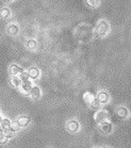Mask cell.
Here are the masks:
<instances>
[{
  "mask_svg": "<svg viewBox=\"0 0 131 148\" xmlns=\"http://www.w3.org/2000/svg\"><path fill=\"white\" fill-rule=\"evenodd\" d=\"M111 31V26L110 23L107 19H100L98 20V23L96 24L94 30V35L96 37H106L107 35H109Z\"/></svg>",
  "mask_w": 131,
  "mask_h": 148,
  "instance_id": "6da1fadb",
  "label": "cell"
},
{
  "mask_svg": "<svg viewBox=\"0 0 131 148\" xmlns=\"http://www.w3.org/2000/svg\"><path fill=\"white\" fill-rule=\"evenodd\" d=\"M108 118H109V112L106 109H99L94 115V119L98 125L108 121Z\"/></svg>",
  "mask_w": 131,
  "mask_h": 148,
  "instance_id": "7a4b0ae2",
  "label": "cell"
},
{
  "mask_svg": "<svg viewBox=\"0 0 131 148\" xmlns=\"http://www.w3.org/2000/svg\"><path fill=\"white\" fill-rule=\"evenodd\" d=\"M66 127H67V130L71 133H76L80 130V124L77 119H69L66 124Z\"/></svg>",
  "mask_w": 131,
  "mask_h": 148,
  "instance_id": "3957f363",
  "label": "cell"
},
{
  "mask_svg": "<svg viewBox=\"0 0 131 148\" xmlns=\"http://www.w3.org/2000/svg\"><path fill=\"white\" fill-rule=\"evenodd\" d=\"M96 98L99 100V102H100L101 104H107V103H109V101H110V94H109L107 91L101 90V91H99L97 93Z\"/></svg>",
  "mask_w": 131,
  "mask_h": 148,
  "instance_id": "277c9868",
  "label": "cell"
},
{
  "mask_svg": "<svg viewBox=\"0 0 131 148\" xmlns=\"http://www.w3.org/2000/svg\"><path fill=\"white\" fill-rule=\"evenodd\" d=\"M99 128H100L102 133H104V134H110L113 131V125H112L111 121H106L104 123L99 124Z\"/></svg>",
  "mask_w": 131,
  "mask_h": 148,
  "instance_id": "5b68a950",
  "label": "cell"
},
{
  "mask_svg": "<svg viewBox=\"0 0 131 148\" xmlns=\"http://www.w3.org/2000/svg\"><path fill=\"white\" fill-rule=\"evenodd\" d=\"M34 84L32 82V80H28V81H24V82H21V85H20L19 88V91L23 93L24 95H29L30 93V90L32 88Z\"/></svg>",
  "mask_w": 131,
  "mask_h": 148,
  "instance_id": "8992f818",
  "label": "cell"
},
{
  "mask_svg": "<svg viewBox=\"0 0 131 148\" xmlns=\"http://www.w3.org/2000/svg\"><path fill=\"white\" fill-rule=\"evenodd\" d=\"M19 31H20L19 26L17 24H15V23H12V24L8 25L7 33L9 34V35H11V36H16V35H18Z\"/></svg>",
  "mask_w": 131,
  "mask_h": 148,
  "instance_id": "52a82bcc",
  "label": "cell"
},
{
  "mask_svg": "<svg viewBox=\"0 0 131 148\" xmlns=\"http://www.w3.org/2000/svg\"><path fill=\"white\" fill-rule=\"evenodd\" d=\"M29 96H30L32 99H34V100H38V99L42 97V90H40V86H37V85H33L32 88L30 90Z\"/></svg>",
  "mask_w": 131,
  "mask_h": 148,
  "instance_id": "ba28073f",
  "label": "cell"
},
{
  "mask_svg": "<svg viewBox=\"0 0 131 148\" xmlns=\"http://www.w3.org/2000/svg\"><path fill=\"white\" fill-rule=\"evenodd\" d=\"M30 121H31L30 117L26 116V115H21V116H19L16 119V123L18 124V126H19L20 128H26V127H28L29 124H30Z\"/></svg>",
  "mask_w": 131,
  "mask_h": 148,
  "instance_id": "9c48e42d",
  "label": "cell"
},
{
  "mask_svg": "<svg viewBox=\"0 0 131 148\" xmlns=\"http://www.w3.org/2000/svg\"><path fill=\"white\" fill-rule=\"evenodd\" d=\"M28 74L30 76L31 80H37L40 76V71L36 66H31V67H29V69H28Z\"/></svg>",
  "mask_w": 131,
  "mask_h": 148,
  "instance_id": "30bf717a",
  "label": "cell"
},
{
  "mask_svg": "<svg viewBox=\"0 0 131 148\" xmlns=\"http://www.w3.org/2000/svg\"><path fill=\"white\" fill-rule=\"evenodd\" d=\"M129 114H130V112H129V110H128L126 107L121 106V107H118V108L116 109V115H117L119 118H121V119H126V118L129 116Z\"/></svg>",
  "mask_w": 131,
  "mask_h": 148,
  "instance_id": "8fae6325",
  "label": "cell"
},
{
  "mask_svg": "<svg viewBox=\"0 0 131 148\" xmlns=\"http://www.w3.org/2000/svg\"><path fill=\"white\" fill-rule=\"evenodd\" d=\"M25 45H26V48H27L28 50H31V51L36 50L37 47H38V43H37V40H34V38H28V40H26Z\"/></svg>",
  "mask_w": 131,
  "mask_h": 148,
  "instance_id": "7c38bea8",
  "label": "cell"
},
{
  "mask_svg": "<svg viewBox=\"0 0 131 148\" xmlns=\"http://www.w3.org/2000/svg\"><path fill=\"white\" fill-rule=\"evenodd\" d=\"M23 71H24V69L17 64H11L9 67V73L11 76H19Z\"/></svg>",
  "mask_w": 131,
  "mask_h": 148,
  "instance_id": "4fadbf2b",
  "label": "cell"
},
{
  "mask_svg": "<svg viewBox=\"0 0 131 148\" xmlns=\"http://www.w3.org/2000/svg\"><path fill=\"white\" fill-rule=\"evenodd\" d=\"M95 99H96V95H95L94 93H92V92L87 91L83 94V100L85 101L87 104H91Z\"/></svg>",
  "mask_w": 131,
  "mask_h": 148,
  "instance_id": "5bb4252c",
  "label": "cell"
},
{
  "mask_svg": "<svg viewBox=\"0 0 131 148\" xmlns=\"http://www.w3.org/2000/svg\"><path fill=\"white\" fill-rule=\"evenodd\" d=\"M11 15H12V12H11V9L9 7H2L0 9V17H1L2 19L10 18Z\"/></svg>",
  "mask_w": 131,
  "mask_h": 148,
  "instance_id": "9a60e30c",
  "label": "cell"
},
{
  "mask_svg": "<svg viewBox=\"0 0 131 148\" xmlns=\"http://www.w3.org/2000/svg\"><path fill=\"white\" fill-rule=\"evenodd\" d=\"M10 82H11V84H12V86H14V88H19L20 85H21V80L19 79L18 76H12Z\"/></svg>",
  "mask_w": 131,
  "mask_h": 148,
  "instance_id": "2e32d148",
  "label": "cell"
},
{
  "mask_svg": "<svg viewBox=\"0 0 131 148\" xmlns=\"http://www.w3.org/2000/svg\"><path fill=\"white\" fill-rule=\"evenodd\" d=\"M85 3L87 7L95 9V8H98L100 5V0H85Z\"/></svg>",
  "mask_w": 131,
  "mask_h": 148,
  "instance_id": "e0dca14e",
  "label": "cell"
},
{
  "mask_svg": "<svg viewBox=\"0 0 131 148\" xmlns=\"http://www.w3.org/2000/svg\"><path fill=\"white\" fill-rule=\"evenodd\" d=\"M11 123H12V121H10V119H9V118H2V121H1V125H0V126H1V127H2V129H8L9 128V127H10L11 126Z\"/></svg>",
  "mask_w": 131,
  "mask_h": 148,
  "instance_id": "ac0fdd59",
  "label": "cell"
},
{
  "mask_svg": "<svg viewBox=\"0 0 131 148\" xmlns=\"http://www.w3.org/2000/svg\"><path fill=\"white\" fill-rule=\"evenodd\" d=\"M90 106H91V108L93 109V110H96V111H97V110H99V109L101 108V103L99 102V100H98L97 98H96V99H95V100L93 101V102H92Z\"/></svg>",
  "mask_w": 131,
  "mask_h": 148,
  "instance_id": "d6986e66",
  "label": "cell"
},
{
  "mask_svg": "<svg viewBox=\"0 0 131 148\" xmlns=\"http://www.w3.org/2000/svg\"><path fill=\"white\" fill-rule=\"evenodd\" d=\"M18 77H19V79L21 80V82H24V81H28V80H31L30 76H29V74H28V71H23V73H21V74H20Z\"/></svg>",
  "mask_w": 131,
  "mask_h": 148,
  "instance_id": "ffe728a7",
  "label": "cell"
},
{
  "mask_svg": "<svg viewBox=\"0 0 131 148\" xmlns=\"http://www.w3.org/2000/svg\"><path fill=\"white\" fill-rule=\"evenodd\" d=\"M3 134L5 135V136H7L8 138V140H9V138H12L14 136V134H15V132L14 131H12V130H11V129H4L3 130Z\"/></svg>",
  "mask_w": 131,
  "mask_h": 148,
  "instance_id": "44dd1931",
  "label": "cell"
},
{
  "mask_svg": "<svg viewBox=\"0 0 131 148\" xmlns=\"http://www.w3.org/2000/svg\"><path fill=\"white\" fill-rule=\"evenodd\" d=\"M9 129H11L14 132H17L20 129V127L18 126V124H17L16 121H14V123H11V126L9 127Z\"/></svg>",
  "mask_w": 131,
  "mask_h": 148,
  "instance_id": "7402d4cb",
  "label": "cell"
},
{
  "mask_svg": "<svg viewBox=\"0 0 131 148\" xmlns=\"http://www.w3.org/2000/svg\"><path fill=\"white\" fill-rule=\"evenodd\" d=\"M7 142H8V138L5 136V135L3 134L0 136V144H5Z\"/></svg>",
  "mask_w": 131,
  "mask_h": 148,
  "instance_id": "603a6c76",
  "label": "cell"
},
{
  "mask_svg": "<svg viewBox=\"0 0 131 148\" xmlns=\"http://www.w3.org/2000/svg\"><path fill=\"white\" fill-rule=\"evenodd\" d=\"M1 135H3V129H2V127L0 126V136H1Z\"/></svg>",
  "mask_w": 131,
  "mask_h": 148,
  "instance_id": "cb8c5ba5",
  "label": "cell"
},
{
  "mask_svg": "<svg viewBox=\"0 0 131 148\" xmlns=\"http://www.w3.org/2000/svg\"><path fill=\"white\" fill-rule=\"evenodd\" d=\"M4 2H8V3H9V2H12V1H14V0H3Z\"/></svg>",
  "mask_w": 131,
  "mask_h": 148,
  "instance_id": "d4e9b609",
  "label": "cell"
},
{
  "mask_svg": "<svg viewBox=\"0 0 131 148\" xmlns=\"http://www.w3.org/2000/svg\"><path fill=\"white\" fill-rule=\"evenodd\" d=\"M1 121H2V117H1V115H0V125H1Z\"/></svg>",
  "mask_w": 131,
  "mask_h": 148,
  "instance_id": "484cf974",
  "label": "cell"
},
{
  "mask_svg": "<svg viewBox=\"0 0 131 148\" xmlns=\"http://www.w3.org/2000/svg\"><path fill=\"white\" fill-rule=\"evenodd\" d=\"M101 148H110V147H107V146H104V147H101Z\"/></svg>",
  "mask_w": 131,
  "mask_h": 148,
  "instance_id": "4316f807",
  "label": "cell"
},
{
  "mask_svg": "<svg viewBox=\"0 0 131 148\" xmlns=\"http://www.w3.org/2000/svg\"><path fill=\"white\" fill-rule=\"evenodd\" d=\"M93 148H99V147H96V146H95V147H93Z\"/></svg>",
  "mask_w": 131,
  "mask_h": 148,
  "instance_id": "83f0119b",
  "label": "cell"
}]
</instances>
